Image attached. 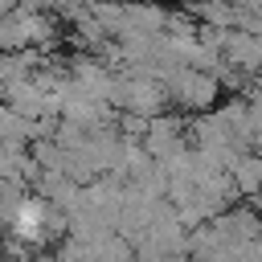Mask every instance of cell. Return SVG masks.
Here are the masks:
<instances>
[{
    "mask_svg": "<svg viewBox=\"0 0 262 262\" xmlns=\"http://www.w3.org/2000/svg\"><path fill=\"white\" fill-rule=\"evenodd\" d=\"M8 225H12V233L25 237V242L45 237V229H49V209H45V201H41V196H20V201L12 205V213H8Z\"/></svg>",
    "mask_w": 262,
    "mask_h": 262,
    "instance_id": "cell-1",
    "label": "cell"
}]
</instances>
